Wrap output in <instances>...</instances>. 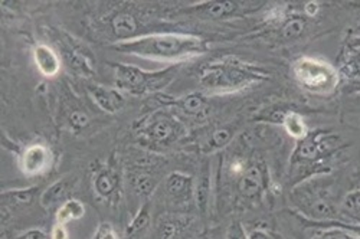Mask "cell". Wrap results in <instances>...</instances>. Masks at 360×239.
<instances>
[{"instance_id":"obj_24","label":"cell","mask_w":360,"mask_h":239,"mask_svg":"<svg viewBox=\"0 0 360 239\" xmlns=\"http://www.w3.org/2000/svg\"><path fill=\"white\" fill-rule=\"evenodd\" d=\"M130 183L139 195H144V196L152 195V192L156 189V185H158L156 179L153 176H150L148 173H146L144 170L133 172L130 174Z\"/></svg>"},{"instance_id":"obj_32","label":"cell","mask_w":360,"mask_h":239,"mask_svg":"<svg viewBox=\"0 0 360 239\" xmlns=\"http://www.w3.org/2000/svg\"><path fill=\"white\" fill-rule=\"evenodd\" d=\"M88 123H89V118H88V115H86L85 112H82V111H74V112L71 114V117H70V124H71V127L75 129V130H82V129H85V127L88 126Z\"/></svg>"},{"instance_id":"obj_27","label":"cell","mask_w":360,"mask_h":239,"mask_svg":"<svg viewBox=\"0 0 360 239\" xmlns=\"http://www.w3.org/2000/svg\"><path fill=\"white\" fill-rule=\"evenodd\" d=\"M150 224V207L148 205H143V207L137 212V215L133 218L130 225L127 226V235L134 236L140 233L143 229H146Z\"/></svg>"},{"instance_id":"obj_17","label":"cell","mask_w":360,"mask_h":239,"mask_svg":"<svg viewBox=\"0 0 360 239\" xmlns=\"http://www.w3.org/2000/svg\"><path fill=\"white\" fill-rule=\"evenodd\" d=\"M120 190V176L112 169H101L94 174V192L104 200H111Z\"/></svg>"},{"instance_id":"obj_14","label":"cell","mask_w":360,"mask_h":239,"mask_svg":"<svg viewBox=\"0 0 360 239\" xmlns=\"http://www.w3.org/2000/svg\"><path fill=\"white\" fill-rule=\"evenodd\" d=\"M34 61L45 77H55L61 71V58L48 45L38 44L34 48Z\"/></svg>"},{"instance_id":"obj_13","label":"cell","mask_w":360,"mask_h":239,"mask_svg":"<svg viewBox=\"0 0 360 239\" xmlns=\"http://www.w3.org/2000/svg\"><path fill=\"white\" fill-rule=\"evenodd\" d=\"M192 226V218L185 215H165L159 219V239H185Z\"/></svg>"},{"instance_id":"obj_11","label":"cell","mask_w":360,"mask_h":239,"mask_svg":"<svg viewBox=\"0 0 360 239\" xmlns=\"http://www.w3.org/2000/svg\"><path fill=\"white\" fill-rule=\"evenodd\" d=\"M333 146L328 137L326 136H307L304 140L300 141L295 152V159L298 162H319L326 156Z\"/></svg>"},{"instance_id":"obj_15","label":"cell","mask_w":360,"mask_h":239,"mask_svg":"<svg viewBox=\"0 0 360 239\" xmlns=\"http://www.w3.org/2000/svg\"><path fill=\"white\" fill-rule=\"evenodd\" d=\"M74 182H75L74 177H64L61 181L55 182L41 195V205L44 207H53V206L59 207L64 202L72 199L68 196L74 188Z\"/></svg>"},{"instance_id":"obj_1","label":"cell","mask_w":360,"mask_h":239,"mask_svg":"<svg viewBox=\"0 0 360 239\" xmlns=\"http://www.w3.org/2000/svg\"><path fill=\"white\" fill-rule=\"evenodd\" d=\"M115 49L153 61H185L206 51L205 42L193 35L153 34L118 42Z\"/></svg>"},{"instance_id":"obj_34","label":"cell","mask_w":360,"mask_h":239,"mask_svg":"<svg viewBox=\"0 0 360 239\" xmlns=\"http://www.w3.org/2000/svg\"><path fill=\"white\" fill-rule=\"evenodd\" d=\"M248 239H277V236L264 228H254L251 231H247Z\"/></svg>"},{"instance_id":"obj_31","label":"cell","mask_w":360,"mask_h":239,"mask_svg":"<svg viewBox=\"0 0 360 239\" xmlns=\"http://www.w3.org/2000/svg\"><path fill=\"white\" fill-rule=\"evenodd\" d=\"M225 239H248L247 229L243 226L241 222H233L228 228Z\"/></svg>"},{"instance_id":"obj_29","label":"cell","mask_w":360,"mask_h":239,"mask_svg":"<svg viewBox=\"0 0 360 239\" xmlns=\"http://www.w3.org/2000/svg\"><path fill=\"white\" fill-rule=\"evenodd\" d=\"M304 31V22L298 18H292L288 20L283 27V35L285 38H295L300 37Z\"/></svg>"},{"instance_id":"obj_12","label":"cell","mask_w":360,"mask_h":239,"mask_svg":"<svg viewBox=\"0 0 360 239\" xmlns=\"http://www.w3.org/2000/svg\"><path fill=\"white\" fill-rule=\"evenodd\" d=\"M88 94L91 96L93 101L105 112L114 114L120 111L124 105V97L122 91H118L117 88H107L104 85H89Z\"/></svg>"},{"instance_id":"obj_30","label":"cell","mask_w":360,"mask_h":239,"mask_svg":"<svg viewBox=\"0 0 360 239\" xmlns=\"http://www.w3.org/2000/svg\"><path fill=\"white\" fill-rule=\"evenodd\" d=\"M93 239H120V236L111 224L103 222L98 225Z\"/></svg>"},{"instance_id":"obj_22","label":"cell","mask_w":360,"mask_h":239,"mask_svg":"<svg viewBox=\"0 0 360 239\" xmlns=\"http://www.w3.org/2000/svg\"><path fill=\"white\" fill-rule=\"evenodd\" d=\"M311 239H360L357 235L346 229L340 222L338 224H323L321 229L317 231Z\"/></svg>"},{"instance_id":"obj_35","label":"cell","mask_w":360,"mask_h":239,"mask_svg":"<svg viewBox=\"0 0 360 239\" xmlns=\"http://www.w3.org/2000/svg\"><path fill=\"white\" fill-rule=\"evenodd\" d=\"M68 231L65 228V225L56 224L52 231H51V239H68Z\"/></svg>"},{"instance_id":"obj_9","label":"cell","mask_w":360,"mask_h":239,"mask_svg":"<svg viewBox=\"0 0 360 239\" xmlns=\"http://www.w3.org/2000/svg\"><path fill=\"white\" fill-rule=\"evenodd\" d=\"M195 188L193 177L182 172L170 173L165 182L167 199L173 206L191 205L195 199Z\"/></svg>"},{"instance_id":"obj_2","label":"cell","mask_w":360,"mask_h":239,"mask_svg":"<svg viewBox=\"0 0 360 239\" xmlns=\"http://www.w3.org/2000/svg\"><path fill=\"white\" fill-rule=\"evenodd\" d=\"M266 74L254 65L245 64L244 61L233 56L217 59L202 67L198 74L200 85L214 93H235L241 91L259 81Z\"/></svg>"},{"instance_id":"obj_36","label":"cell","mask_w":360,"mask_h":239,"mask_svg":"<svg viewBox=\"0 0 360 239\" xmlns=\"http://www.w3.org/2000/svg\"><path fill=\"white\" fill-rule=\"evenodd\" d=\"M319 11V4L317 2H307L304 4V12L310 16H314Z\"/></svg>"},{"instance_id":"obj_25","label":"cell","mask_w":360,"mask_h":239,"mask_svg":"<svg viewBox=\"0 0 360 239\" xmlns=\"http://www.w3.org/2000/svg\"><path fill=\"white\" fill-rule=\"evenodd\" d=\"M39 192V188H29V189H19V190H11L5 192L2 195V205L5 207L9 206H26L32 202L35 195Z\"/></svg>"},{"instance_id":"obj_8","label":"cell","mask_w":360,"mask_h":239,"mask_svg":"<svg viewBox=\"0 0 360 239\" xmlns=\"http://www.w3.org/2000/svg\"><path fill=\"white\" fill-rule=\"evenodd\" d=\"M58 48L67 64L74 70L75 72H79L82 75H91L94 74L91 55L85 49L84 45L78 44L74 38L68 37L67 34H59L58 38Z\"/></svg>"},{"instance_id":"obj_4","label":"cell","mask_w":360,"mask_h":239,"mask_svg":"<svg viewBox=\"0 0 360 239\" xmlns=\"http://www.w3.org/2000/svg\"><path fill=\"white\" fill-rule=\"evenodd\" d=\"M291 71L300 86L319 96L335 93L340 82L339 71L319 58H298L292 63Z\"/></svg>"},{"instance_id":"obj_23","label":"cell","mask_w":360,"mask_h":239,"mask_svg":"<svg viewBox=\"0 0 360 239\" xmlns=\"http://www.w3.org/2000/svg\"><path fill=\"white\" fill-rule=\"evenodd\" d=\"M284 129L292 138L302 141L309 136V130L303 117L297 112H288L284 118Z\"/></svg>"},{"instance_id":"obj_18","label":"cell","mask_w":360,"mask_h":239,"mask_svg":"<svg viewBox=\"0 0 360 239\" xmlns=\"http://www.w3.org/2000/svg\"><path fill=\"white\" fill-rule=\"evenodd\" d=\"M111 29H112L114 35L118 39H122V42H124V41L137 38L140 25L133 13L123 11V12H118L112 16Z\"/></svg>"},{"instance_id":"obj_26","label":"cell","mask_w":360,"mask_h":239,"mask_svg":"<svg viewBox=\"0 0 360 239\" xmlns=\"http://www.w3.org/2000/svg\"><path fill=\"white\" fill-rule=\"evenodd\" d=\"M339 209L345 217L354 219L357 221V224H360V189L347 193L343 198Z\"/></svg>"},{"instance_id":"obj_21","label":"cell","mask_w":360,"mask_h":239,"mask_svg":"<svg viewBox=\"0 0 360 239\" xmlns=\"http://www.w3.org/2000/svg\"><path fill=\"white\" fill-rule=\"evenodd\" d=\"M85 206L78 199H70L56 209V224L67 225L71 221L84 218Z\"/></svg>"},{"instance_id":"obj_33","label":"cell","mask_w":360,"mask_h":239,"mask_svg":"<svg viewBox=\"0 0 360 239\" xmlns=\"http://www.w3.org/2000/svg\"><path fill=\"white\" fill-rule=\"evenodd\" d=\"M16 239H51V233L42 231V229H29L22 232Z\"/></svg>"},{"instance_id":"obj_28","label":"cell","mask_w":360,"mask_h":239,"mask_svg":"<svg viewBox=\"0 0 360 239\" xmlns=\"http://www.w3.org/2000/svg\"><path fill=\"white\" fill-rule=\"evenodd\" d=\"M232 140V133L228 129H218L212 133L211 140H209V150H219L225 147Z\"/></svg>"},{"instance_id":"obj_5","label":"cell","mask_w":360,"mask_h":239,"mask_svg":"<svg viewBox=\"0 0 360 239\" xmlns=\"http://www.w3.org/2000/svg\"><path fill=\"white\" fill-rule=\"evenodd\" d=\"M323 182H313L292 192L295 205L311 219H338L339 209L335 207L332 195Z\"/></svg>"},{"instance_id":"obj_20","label":"cell","mask_w":360,"mask_h":239,"mask_svg":"<svg viewBox=\"0 0 360 239\" xmlns=\"http://www.w3.org/2000/svg\"><path fill=\"white\" fill-rule=\"evenodd\" d=\"M245 5L247 4H241V2H205V4H200L198 9L206 18L221 19L225 16L235 15L236 12L241 11V6H245Z\"/></svg>"},{"instance_id":"obj_7","label":"cell","mask_w":360,"mask_h":239,"mask_svg":"<svg viewBox=\"0 0 360 239\" xmlns=\"http://www.w3.org/2000/svg\"><path fill=\"white\" fill-rule=\"evenodd\" d=\"M268 185V172L262 162H251L238 173L236 188L247 200H257L262 196Z\"/></svg>"},{"instance_id":"obj_6","label":"cell","mask_w":360,"mask_h":239,"mask_svg":"<svg viewBox=\"0 0 360 239\" xmlns=\"http://www.w3.org/2000/svg\"><path fill=\"white\" fill-rule=\"evenodd\" d=\"M180 131L177 119L166 112H153L141 122L137 133L141 138L156 146H167L173 143Z\"/></svg>"},{"instance_id":"obj_16","label":"cell","mask_w":360,"mask_h":239,"mask_svg":"<svg viewBox=\"0 0 360 239\" xmlns=\"http://www.w3.org/2000/svg\"><path fill=\"white\" fill-rule=\"evenodd\" d=\"M173 105L180 112L192 119H196V122H202L211 112V107H209L207 101L200 94H191L184 98H179L173 103Z\"/></svg>"},{"instance_id":"obj_10","label":"cell","mask_w":360,"mask_h":239,"mask_svg":"<svg viewBox=\"0 0 360 239\" xmlns=\"http://www.w3.org/2000/svg\"><path fill=\"white\" fill-rule=\"evenodd\" d=\"M51 148L42 143L27 146L20 156V170L26 176H38L45 173L52 164Z\"/></svg>"},{"instance_id":"obj_19","label":"cell","mask_w":360,"mask_h":239,"mask_svg":"<svg viewBox=\"0 0 360 239\" xmlns=\"http://www.w3.org/2000/svg\"><path fill=\"white\" fill-rule=\"evenodd\" d=\"M342 72L356 81H360V38L352 39L342 55Z\"/></svg>"},{"instance_id":"obj_3","label":"cell","mask_w":360,"mask_h":239,"mask_svg":"<svg viewBox=\"0 0 360 239\" xmlns=\"http://www.w3.org/2000/svg\"><path fill=\"white\" fill-rule=\"evenodd\" d=\"M114 84L118 91L131 96H146L165 89L176 77L177 67L170 65L162 71H144L130 64H115Z\"/></svg>"}]
</instances>
